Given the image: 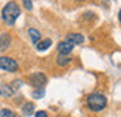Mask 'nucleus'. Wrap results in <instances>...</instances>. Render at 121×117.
Segmentation results:
<instances>
[{
  "label": "nucleus",
  "instance_id": "nucleus-1",
  "mask_svg": "<svg viewBox=\"0 0 121 117\" xmlns=\"http://www.w3.org/2000/svg\"><path fill=\"white\" fill-rule=\"evenodd\" d=\"M19 15H21V9H19V6H18V3L13 2V0L8 2L4 5V8L2 9V19L8 27L13 25L16 22V19L19 18Z\"/></svg>",
  "mask_w": 121,
  "mask_h": 117
},
{
  "label": "nucleus",
  "instance_id": "nucleus-2",
  "mask_svg": "<svg viewBox=\"0 0 121 117\" xmlns=\"http://www.w3.org/2000/svg\"><path fill=\"white\" fill-rule=\"evenodd\" d=\"M86 104H87V107L90 111H95V113H99L102 111L105 107H106V96L104 94H99V92H95V94H90L87 96V99H86Z\"/></svg>",
  "mask_w": 121,
  "mask_h": 117
},
{
  "label": "nucleus",
  "instance_id": "nucleus-3",
  "mask_svg": "<svg viewBox=\"0 0 121 117\" xmlns=\"http://www.w3.org/2000/svg\"><path fill=\"white\" fill-rule=\"evenodd\" d=\"M28 82H30V84H31L34 89H43L44 84L47 83V77H46L44 73L35 71V73H33V74L28 77Z\"/></svg>",
  "mask_w": 121,
  "mask_h": 117
},
{
  "label": "nucleus",
  "instance_id": "nucleus-4",
  "mask_svg": "<svg viewBox=\"0 0 121 117\" xmlns=\"http://www.w3.org/2000/svg\"><path fill=\"white\" fill-rule=\"evenodd\" d=\"M0 68L4 71H9V73H15V71H18L19 65L10 56H0Z\"/></svg>",
  "mask_w": 121,
  "mask_h": 117
},
{
  "label": "nucleus",
  "instance_id": "nucleus-5",
  "mask_svg": "<svg viewBox=\"0 0 121 117\" xmlns=\"http://www.w3.org/2000/svg\"><path fill=\"white\" fill-rule=\"evenodd\" d=\"M74 43L72 42H69L68 39H65V40H62V42H59L58 43V46H56V51L59 52V53H65V55H69L71 52H72V49H74Z\"/></svg>",
  "mask_w": 121,
  "mask_h": 117
},
{
  "label": "nucleus",
  "instance_id": "nucleus-6",
  "mask_svg": "<svg viewBox=\"0 0 121 117\" xmlns=\"http://www.w3.org/2000/svg\"><path fill=\"white\" fill-rule=\"evenodd\" d=\"M10 34L9 33H3V34H0V52H3V51H8V49L10 47Z\"/></svg>",
  "mask_w": 121,
  "mask_h": 117
},
{
  "label": "nucleus",
  "instance_id": "nucleus-7",
  "mask_svg": "<svg viewBox=\"0 0 121 117\" xmlns=\"http://www.w3.org/2000/svg\"><path fill=\"white\" fill-rule=\"evenodd\" d=\"M13 92H15V89L10 84H4V83L0 84V96L2 98H10L13 95Z\"/></svg>",
  "mask_w": 121,
  "mask_h": 117
},
{
  "label": "nucleus",
  "instance_id": "nucleus-8",
  "mask_svg": "<svg viewBox=\"0 0 121 117\" xmlns=\"http://www.w3.org/2000/svg\"><path fill=\"white\" fill-rule=\"evenodd\" d=\"M72 61V58L69 56V55H65V53H59L58 58H56V64L59 67H66L69 62Z\"/></svg>",
  "mask_w": 121,
  "mask_h": 117
},
{
  "label": "nucleus",
  "instance_id": "nucleus-9",
  "mask_svg": "<svg viewBox=\"0 0 121 117\" xmlns=\"http://www.w3.org/2000/svg\"><path fill=\"white\" fill-rule=\"evenodd\" d=\"M50 46H52V40H50V39H43V40H40L37 45H35V47H37L39 52H44V51H47Z\"/></svg>",
  "mask_w": 121,
  "mask_h": 117
},
{
  "label": "nucleus",
  "instance_id": "nucleus-10",
  "mask_svg": "<svg viewBox=\"0 0 121 117\" xmlns=\"http://www.w3.org/2000/svg\"><path fill=\"white\" fill-rule=\"evenodd\" d=\"M66 39H68L69 42H72L74 45H81V43L84 42L83 34H78V33H69L68 36H66Z\"/></svg>",
  "mask_w": 121,
  "mask_h": 117
},
{
  "label": "nucleus",
  "instance_id": "nucleus-11",
  "mask_svg": "<svg viewBox=\"0 0 121 117\" xmlns=\"http://www.w3.org/2000/svg\"><path fill=\"white\" fill-rule=\"evenodd\" d=\"M28 36H30V39H31V42L34 45H37V43L41 40V34H40L39 30H35V28H30L28 30Z\"/></svg>",
  "mask_w": 121,
  "mask_h": 117
},
{
  "label": "nucleus",
  "instance_id": "nucleus-12",
  "mask_svg": "<svg viewBox=\"0 0 121 117\" xmlns=\"http://www.w3.org/2000/svg\"><path fill=\"white\" fill-rule=\"evenodd\" d=\"M33 113H34V104L33 102H25L22 105V114L25 117H30Z\"/></svg>",
  "mask_w": 121,
  "mask_h": 117
},
{
  "label": "nucleus",
  "instance_id": "nucleus-13",
  "mask_svg": "<svg viewBox=\"0 0 121 117\" xmlns=\"http://www.w3.org/2000/svg\"><path fill=\"white\" fill-rule=\"evenodd\" d=\"M0 117H18V114H16V113H13L12 110L3 108V110H0Z\"/></svg>",
  "mask_w": 121,
  "mask_h": 117
},
{
  "label": "nucleus",
  "instance_id": "nucleus-14",
  "mask_svg": "<svg viewBox=\"0 0 121 117\" xmlns=\"http://www.w3.org/2000/svg\"><path fill=\"white\" fill-rule=\"evenodd\" d=\"M33 96L35 98V99H40V98L44 96V89H35L33 92Z\"/></svg>",
  "mask_w": 121,
  "mask_h": 117
},
{
  "label": "nucleus",
  "instance_id": "nucleus-15",
  "mask_svg": "<svg viewBox=\"0 0 121 117\" xmlns=\"http://www.w3.org/2000/svg\"><path fill=\"white\" fill-rule=\"evenodd\" d=\"M22 84H24V82H22L21 79H15L13 82H12V88H13V89L16 90V89H19V88H21Z\"/></svg>",
  "mask_w": 121,
  "mask_h": 117
},
{
  "label": "nucleus",
  "instance_id": "nucleus-16",
  "mask_svg": "<svg viewBox=\"0 0 121 117\" xmlns=\"http://www.w3.org/2000/svg\"><path fill=\"white\" fill-rule=\"evenodd\" d=\"M22 5H24V8L28 9V10H31L33 9V0H21Z\"/></svg>",
  "mask_w": 121,
  "mask_h": 117
},
{
  "label": "nucleus",
  "instance_id": "nucleus-17",
  "mask_svg": "<svg viewBox=\"0 0 121 117\" xmlns=\"http://www.w3.org/2000/svg\"><path fill=\"white\" fill-rule=\"evenodd\" d=\"M35 117H49V116H47L46 111H43V110H41V111H37V113H35Z\"/></svg>",
  "mask_w": 121,
  "mask_h": 117
},
{
  "label": "nucleus",
  "instance_id": "nucleus-18",
  "mask_svg": "<svg viewBox=\"0 0 121 117\" xmlns=\"http://www.w3.org/2000/svg\"><path fill=\"white\" fill-rule=\"evenodd\" d=\"M118 19H120V22H121V9H120V12H118Z\"/></svg>",
  "mask_w": 121,
  "mask_h": 117
},
{
  "label": "nucleus",
  "instance_id": "nucleus-19",
  "mask_svg": "<svg viewBox=\"0 0 121 117\" xmlns=\"http://www.w3.org/2000/svg\"><path fill=\"white\" fill-rule=\"evenodd\" d=\"M75 2H84V0H75Z\"/></svg>",
  "mask_w": 121,
  "mask_h": 117
}]
</instances>
